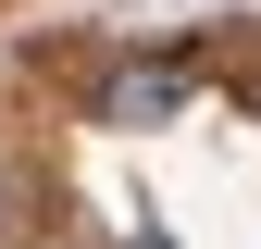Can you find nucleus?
Instances as JSON below:
<instances>
[{
	"label": "nucleus",
	"instance_id": "nucleus-1",
	"mask_svg": "<svg viewBox=\"0 0 261 249\" xmlns=\"http://www.w3.org/2000/svg\"><path fill=\"white\" fill-rule=\"evenodd\" d=\"M187 62H112L100 75V124H162V112H187Z\"/></svg>",
	"mask_w": 261,
	"mask_h": 249
}]
</instances>
